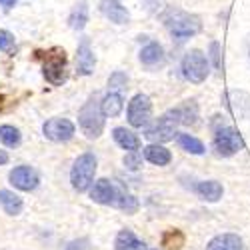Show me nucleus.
<instances>
[{"label": "nucleus", "instance_id": "22", "mask_svg": "<svg viewBox=\"0 0 250 250\" xmlns=\"http://www.w3.org/2000/svg\"><path fill=\"white\" fill-rule=\"evenodd\" d=\"M176 142H178V146L182 150H186L188 154H194V156H200L206 152V146L202 144V140H198L196 136L192 134H186V132H180L176 134Z\"/></svg>", "mask_w": 250, "mask_h": 250}, {"label": "nucleus", "instance_id": "21", "mask_svg": "<svg viewBox=\"0 0 250 250\" xmlns=\"http://www.w3.org/2000/svg\"><path fill=\"white\" fill-rule=\"evenodd\" d=\"M100 108H102L104 116H110V118L118 116L122 112V108H124V100H122L120 92H108L100 100Z\"/></svg>", "mask_w": 250, "mask_h": 250}, {"label": "nucleus", "instance_id": "18", "mask_svg": "<svg viewBox=\"0 0 250 250\" xmlns=\"http://www.w3.org/2000/svg\"><path fill=\"white\" fill-rule=\"evenodd\" d=\"M142 154H144V158H146L150 164H156V166H166V164H170V160H172L170 150L164 148L162 144H158V142L148 144V146L142 150Z\"/></svg>", "mask_w": 250, "mask_h": 250}, {"label": "nucleus", "instance_id": "30", "mask_svg": "<svg viewBox=\"0 0 250 250\" xmlns=\"http://www.w3.org/2000/svg\"><path fill=\"white\" fill-rule=\"evenodd\" d=\"M16 46V38L8 30H0V50L2 52H12Z\"/></svg>", "mask_w": 250, "mask_h": 250}, {"label": "nucleus", "instance_id": "12", "mask_svg": "<svg viewBox=\"0 0 250 250\" xmlns=\"http://www.w3.org/2000/svg\"><path fill=\"white\" fill-rule=\"evenodd\" d=\"M94 66H96V56L90 46V40L82 38L76 50V72L80 76H90L94 72Z\"/></svg>", "mask_w": 250, "mask_h": 250}, {"label": "nucleus", "instance_id": "10", "mask_svg": "<svg viewBox=\"0 0 250 250\" xmlns=\"http://www.w3.org/2000/svg\"><path fill=\"white\" fill-rule=\"evenodd\" d=\"M42 132L52 142H68L74 136L76 128H74V124L68 118L56 116V118H50V120H46L42 124Z\"/></svg>", "mask_w": 250, "mask_h": 250}, {"label": "nucleus", "instance_id": "28", "mask_svg": "<svg viewBox=\"0 0 250 250\" xmlns=\"http://www.w3.org/2000/svg\"><path fill=\"white\" fill-rule=\"evenodd\" d=\"M208 60L212 62L214 70H222V46L216 40H212L210 46H208Z\"/></svg>", "mask_w": 250, "mask_h": 250}, {"label": "nucleus", "instance_id": "25", "mask_svg": "<svg viewBox=\"0 0 250 250\" xmlns=\"http://www.w3.org/2000/svg\"><path fill=\"white\" fill-rule=\"evenodd\" d=\"M86 22H88V6H86V2H78L72 8V12H70L68 24L74 30H82V28L86 26Z\"/></svg>", "mask_w": 250, "mask_h": 250}, {"label": "nucleus", "instance_id": "33", "mask_svg": "<svg viewBox=\"0 0 250 250\" xmlns=\"http://www.w3.org/2000/svg\"><path fill=\"white\" fill-rule=\"evenodd\" d=\"M0 6L2 8H12V6H16V0H0Z\"/></svg>", "mask_w": 250, "mask_h": 250}, {"label": "nucleus", "instance_id": "11", "mask_svg": "<svg viewBox=\"0 0 250 250\" xmlns=\"http://www.w3.org/2000/svg\"><path fill=\"white\" fill-rule=\"evenodd\" d=\"M116 194H118V186L112 184L108 178H100L90 186V198L96 204L114 206L116 204Z\"/></svg>", "mask_w": 250, "mask_h": 250}, {"label": "nucleus", "instance_id": "24", "mask_svg": "<svg viewBox=\"0 0 250 250\" xmlns=\"http://www.w3.org/2000/svg\"><path fill=\"white\" fill-rule=\"evenodd\" d=\"M178 112H180L182 124H186V126H194V124L198 122V116H200L196 100H186V102H182L180 106H178Z\"/></svg>", "mask_w": 250, "mask_h": 250}, {"label": "nucleus", "instance_id": "1", "mask_svg": "<svg viewBox=\"0 0 250 250\" xmlns=\"http://www.w3.org/2000/svg\"><path fill=\"white\" fill-rule=\"evenodd\" d=\"M78 126L86 138L94 140L102 134L104 130V112L100 108V100L96 94H90L88 100L84 102V106L78 112Z\"/></svg>", "mask_w": 250, "mask_h": 250}, {"label": "nucleus", "instance_id": "16", "mask_svg": "<svg viewBox=\"0 0 250 250\" xmlns=\"http://www.w3.org/2000/svg\"><path fill=\"white\" fill-rule=\"evenodd\" d=\"M140 62L146 68H156L164 62V48L158 42H148L140 50Z\"/></svg>", "mask_w": 250, "mask_h": 250}, {"label": "nucleus", "instance_id": "17", "mask_svg": "<svg viewBox=\"0 0 250 250\" xmlns=\"http://www.w3.org/2000/svg\"><path fill=\"white\" fill-rule=\"evenodd\" d=\"M196 194L206 202H218L224 194V188L218 180H202L196 184Z\"/></svg>", "mask_w": 250, "mask_h": 250}, {"label": "nucleus", "instance_id": "26", "mask_svg": "<svg viewBox=\"0 0 250 250\" xmlns=\"http://www.w3.org/2000/svg\"><path fill=\"white\" fill-rule=\"evenodd\" d=\"M20 140H22V134H20V130L16 126H12V124H2V126H0V142H2L4 146L16 148Z\"/></svg>", "mask_w": 250, "mask_h": 250}, {"label": "nucleus", "instance_id": "35", "mask_svg": "<svg viewBox=\"0 0 250 250\" xmlns=\"http://www.w3.org/2000/svg\"><path fill=\"white\" fill-rule=\"evenodd\" d=\"M2 100H4V98H2V94H0V108H2Z\"/></svg>", "mask_w": 250, "mask_h": 250}, {"label": "nucleus", "instance_id": "15", "mask_svg": "<svg viewBox=\"0 0 250 250\" xmlns=\"http://www.w3.org/2000/svg\"><path fill=\"white\" fill-rule=\"evenodd\" d=\"M112 138H114V142L118 144L120 148H124V150H128V152H132V150H140V138H138V134H134L132 130H128L126 126H116L114 130H112Z\"/></svg>", "mask_w": 250, "mask_h": 250}, {"label": "nucleus", "instance_id": "19", "mask_svg": "<svg viewBox=\"0 0 250 250\" xmlns=\"http://www.w3.org/2000/svg\"><path fill=\"white\" fill-rule=\"evenodd\" d=\"M114 248L116 250H146V244H144L132 230H128V228H122V230L116 234Z\"/></svg>", "mask_w": 250, "mask_h": 250}, {"label": "nucleus", "instance_id": "8", "mask_svg": "<svg viewBox=\"0 0 250 250\" xmlns=\"http://www.w3.org/2000/svg\"><path fill=\"white\" fill-rule=\"evenodd\" d=\"M126 116H128V124L134 128H146L152 118V102L146 94H134L132 100L128 102L126 108Z\"/></svg>", "mask_w": 250, "mask_h": 250}, {"label": "nucleus", "instance_id": "6", "mask_svg": "<svg viewBox=\"0 0 250 250\" xmlns=\"http://www.w3.org/2000/svg\"><path fill=\"white\" fill-rule=\"evenodd\" d=\"M212 146H214V152L222 158H230L234 154H238L242 148H244V140L240 136V132L226 124V126L214 130V140H212Z\"/></svg>", "mask_w": 250, "mask_h": 250}, {"label": "nucleus", "instance_id": "23", "mask_svg": "<svg viewBox=\"0 0 250 250\" xmlns=\"http://www.w3.org/2000/svg\"><path fill=\"white\" fill-rule=\"evenodd\" d=\"M116 208H120L122 212H126V214H134L138 210V200L136 196H132L126 188H122V186H118V194H116Z\"/></svg>", "mask_w": 250, "mask_h": 250}, {"label": "nucleus", "instance_id": "2", "mask_svg": "<svg viewBox=\"0 0 250 250\" xmlns=\"http://www.w3.org/2000/svg\"><path fill=\"white\" fill-rule=\"evenodd\" d=\"M164 24L168 28V32L178 40H186L202 30L200 18L184 10H168L164 16Z\"/></svg>", "mask_w": 250, "mask_h": 250}, {"label": "nucleus", "instance_id": "27", "mask_svg": "<svg viewBox=\"0 0 250 250\" xmlns=\"http://www.w3.org/2000/svg\"><path fill=\"white\" fill-rule=\"evenodd\" d=\"M162 246H166L168 250H180L184 246V234L180 230H176V228L166 230L162 236Z\"/></svg>", "mask_w": 250, "mask_h": 250}, {"label": "nucleus", "instance_id": "36", "mask_svg": "<svg viewBox=\"0 0 250 250\" xmlns=\"http://www.w3.org/2000/svg\"><path fill=\"white\" fill-rule=\"evenodd\" d=\"M152 250H158V248H152Z\"/></svg>", "mask_w": 250, "mask_h": 250}, {"label": "nucleus", "instance_id": "32", "mask_svg": "<svg viewBox=\"0 0 250 250\" xmlns=\"http://www.w3.org/2000/svg\"><path fill=\"white\" fill-rule=\"evenodd\" d=\"M66 250H90V240L88 238H74L66 244Z\"/></svg>", "mask_w": 250, "mask_h": 250}, {"label": "nucleus", "instance_id": "20", "mask_svg": "<svg viewBox=\"0 0 250 250\" xmlns=\"http://www.w3.org/2000/svg\"><path fill=\"white\" fill-rule=\"evenodd\" d=\"M0 206H2V210L8 214V216H16L22 212V198H20L16 192L12 190H0Z\"/></svg>", "mask_w": 250, "mask_h": 250}, {"label": "nucleus", "instance_id": "29", "mask_svg": "<svg viewBox=\"0 0 250 250\" xmlns=\"http://www.w3.org/2000/svg\"><path fill=\"white\" fill-rule=\"evenodd\" d=\"M142 156L138 150H132V152H126V156H124V166H126L128 170H138L140 166H142Z\"/></svg>", "mask_w": 250, "mask_h": 250}, {"label": "nucleus", "instance_id": "3", "mask_svg": "<svg viewBox=\"0 0 250 250\" xmlns=\"http://www.w3.org/2000/svg\"><path fill=\"white\" fill-rule=\"evenodd\" d=\"M96 156L92 152H82L74 164H72V170H70V182H72V188L78 192H86L92 182H94V174H96Z\"/></svg>", "mask_w": 250, "mask_h": 250}, {"label": "nucleus", "instance_id": "31", "mask_svg": "<svg viewBox=\"0 0 250 250\" xmlns=\"http://www.w3.org/2000/svg\"><path fill=\"white\" fill-rule=\"evenodd\" d=\"M126 82H128L126 74L118 70V72H114V74L108 78V86H110V88H116V90H120V88H126Z\"/></svg>", "mask_w": 250, "mask_h": 250}, {"label": "nucleus", "instance_id": "4", "mask_svg": "<svg viewBox=\"0 0 250 250\" xmlns=\"http://www.w3.org/2000/svg\"><path fill=\"white\" fill-rule=\"evenodd\" d=\"M182 76L192 82V84H200V82H204L208 78V74H210V60H208V56L198 50V48H192L184 54L182 58Z\"/></svg>", "mask_w": 250, "mask_h": 250}, {"label": "nucleus", "instance_id": "34", "mask_svg": "<svg viewBox=\"0 0 250 250\" xmlns=\"http://www.w3.org/2000/svg\"><path fill=\"white\" fill-rule=\"evenodd\" d=\"M6 162H8V152L0 148V166H2V164H6Z\"/></svg>", "mask_w": 250, "mask_h": 250}, {"label": "nucleus", "instance_id": "5", "mask_svg": "<svg viewBox=\"0 0 250 250\" xmlns=\"http://www.w3.org/2000/svg\"><path fill=\"white\" fill-rule=\"evenodd\" d=\"M178 124H182L178 108L166 110L162 116H158V120L152 124V126H146V132H144V136H146L148 140H152V142H158V144L174 140V136L178 134L176 132Z\"/></svg>", "mask_w": 250, "mask_h": 250}, {"label": "nucleus", "instance_id": "14", "mask_svg": "<svg viewBox=\"0 0 250 250\" xmlns=\"http://www.w3.org/2000/svg\"><path fill=\"white\" fill-rule=\"evenodd\" d=\"M206 250H244V240L234 232H224L208 242Z\"/></svg>", "mask_w": 250, "mask_h": 250}, {"label": "nucleus", "instance_id": "7", "mask_svg": "<svg viewBox=\"0 0 250 250\" xmlns=\"http://www.w3.org/2000/svg\"><path fill=\"white\" fill-rule=\"evenodd\" d=\"M44 78L50 82L52 86H60L64 84L68 78V70H66V54L64 50H50L44 58V66H42Z\"/></svg>", "mask_w": 250, "mask_h": 250}, {"label": "nucleus", "instance_id": "13", "mask_svg": "<svg viewBox=\"0 0 250 250\" xmlns=\"http://www.w3.org/2000/svg\"><path fill=\"white\" fill-rule=\"evenodd\" d=\"M100 10L114 24H126L130 20V12L118 0H100Z\"/></svg>", "mask_w": 250, "mask_h": 250}, {"label": "nucleus", "instance_id": "9", "mask_svg": "<svg viewBox=\"0 0 250 250\" xmlns=\"http://www.w3.org/2000/svg\"><path fill=\"white\" fill-rule=\"evenodd\" d=\"M8 180H10V184L14 186V188L22 190V192H32V190L38 188V184H40L38 172L32 168V166H26V164L12 168L10 174H8Z\"/></svg>", "mask_w": 250, "mask_h": 250}]
</instances>
